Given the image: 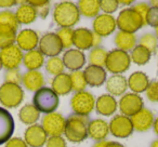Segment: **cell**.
<instances>
[{
  "instance_id": "obj_1",
  "label": "cell",
  "mask_w": 158,
  "mask_h": 147,
  "mask_svg": "<svg viewBox=\"0 0 158 147\" xmlns=\"http://www.w3.org/2000/svg\"><path fill=\"white\" fill-rule=\"evenodd\" d=\"M53 20L61 28H72L80 20L78 7L70 1L57 3L53 11Z\"/></svg>"
},
{
  "instance_id": "obj_2",
  "label": "cell",
  "mask_w": 158,
  "mask_h": 147,
  "mask_svg": "<svg viewBox=\"0 0 158 147\" xmlns=\"http://www.w3.org/2000/svg\"><path fill=\"white\" fill-rule=\"evenodd\" d=\"M88 117L72 115L66 119L64 135L69 142L81 143L88 137Z\"/></svg>"
},
{
  "instance_id": "obj_3",
  "label": "cell",
  "mask_w": 158,
  "mask_h": 147,
  "mask_svg": "<svg viewBox=\"0 0 158 147\" xmlns=\"http://www.w3.org/2000/svg\"><path fill=\"white\" fill-rule=\"evenodd\" d=\"M60 99L59 95L51 88H44L36 91L33 97V105L37 108L39 112L44 114H51L54 112L55 109L59 107Z\"/></svg>"
},
{
  "instance_id": "obj_4",
  "label": "cell",
  "mask_w": 158,
  "mask_h": 147,
  "mask_svg": "<svg viewBox=\"0 0 158 147\" xmlns=\"http://www.w3.org/2000/svg\"><path fill=\"white\" fill-rule=\"evenodd\" d=\"M116 24L120 31L134 34L144 27L146 23L132 8H126L119 12L116 18Z\"/></svg>"
},
{
  "instance_id": "obj_5",
  "label": "cell",
  "mask_w": 158,
  "mask_h": 147,
  "mask_svg": "<svg viewBox=\"0 0 158 147\" xmlns=\"http://www.w3.org/2000/svg\"><path fill=\"white\" fill-rule=\"evenodd\" d=\"M131 59L128 52L114 49L107 53L105 68L113 75H121L130 68Z\"/></svg>"
},
{
  "instance_id": "obj_6",
  "label": "cell",
  "mask_w": 158,
  "mask_h": 147,
  "mask_svg": "<svg viewBox=\"0 0 158 147\" xmlns=\"http://www.w3.org/2000/svg\"><path fill=\"white\" fill-rule=\"evenodd\" d=\"M24 100V91L19 84L5 82L0 86V103L6 108H15Z\"/></svg>"
},
{
  "instance_id": "obj_7",
  "label": "cell",
  "mask_w": 158,
  "mask_h": 147,
  "mask_svg": "<svg viewBox=\"0 0 158 147\" xmlns=\"http://www.w3.org/2000/svg\"><path fill=\"white\" fill-rule=\"evenodd\" d=\"M70 107L75 115L88 117L95 108V97L88 91L77 92L70 99Z\"/></svg>"
},
{
  "instance_id": "obj_8",
  "label": "cell",
  "mask_w": 158,
  "mask_h": 147,
  "mask_svg": "<svg viewBox=\"0 0 158 147\" xmlns=\"http://www.w3.org/2000/svg\"><path fill=\"white\" fill-rule=\"evenodd\" d=\"M118 106L121 115L130 118L144 108V102L142 97L136 93H125L119 100Z\"/></svg>"
},
{
  "instance_id": "obj_9",
  "label": "cell",
  "mask_w": 158,
  "mask_h": 147,
  "mask_svg": "<svg viewBox=\"0 0 158 147\" xmlns=\"http://www.w3.org/2000/svg\"><path fill=\"white\" fill-rule=\"evenodd\" d=\"M66 119L59 112H51L44 115L42 118L41 127L46 131L47 135L50 136H61L64 134Z\"/></svg>"
},
{
  "instance_id": "obj_10",
  "label": "cell",
  "mask_w": 158,
  "mask_h": 147,
  "mask_svg": "<svg viewBox=\"0 0 158 147\" xmlns=\"http://www.w3.org/2000/svg\"><path fill=\"white\" fill-rule=\"evenodd\" d=\"M38 47H39L38 50L42 53V55L48 57H55L63 51L61 40L55 33L44 34L40 38Z\"/></svg>"
},
{
  "instance_id": "obj_11",
  "label": "cell",
  "mask_w": 158,
  "mask_h": 147,
  "mask_svg": "<svg viewBox=\"0 0 158 147\" xmlns=\"http://www.w3.org/2000/svg\"><path fill=\"white\" fill-rule=\"evenodd\" d=\"M110 125V132L118 138H127L133 133V125L131 119L123 115H116L112 118Z\"/></svg>"
},
{
  "instance_id": "obj_12",
  "label": "cell",
  "mask_w": 158,
  "mask_h": 147,
  "mask_svg": "<svg viewBox=\"0 0 158 147\" xmlns=\"http://www.w3.org/2000/svg\"><path fill=\"white\" fill-rule=\"evenodd\" d=\"M23 51L16 44H12L0 50V59L2 62V66L7 70L19 68L21 63H23Z\"/></svg>"
},
{
  "instance_id": "obj_13",
  "label": "cell",
  "mask_w": 158,
  "mask_h": 147,
  "mask_svg": "<svg viewBox=\"0 0 158 147\" xmlns=\"http://www.w3.org/2000/svg\"><path fill=\"white\" fill-rule=\"evenodd\" d=\"M93 33L100 37H107L112 35L117 27L116 18L110 14H99L92 23Z\"/></svg>"
},
{
  "instance_id": "obj_14",
  "label": "cell",
  "mask_w": 158,
  "mask_h": 147,
  "mask_svg": "<svg viewBox=\"0 0 158 147\" xmlns=\"http://www.w3.org/2000/svg\"><path fill=\"white\" fill-rule=\"evenodd\" d=\"M48 135L40 125H29L24 133V141L29 147H42L46 145Z\"/></svg>"
},
{
  "instance_id": "obj_15",
  "label": "cell",
  "mask_w": 158,
  "mask_h": 147,
  "mask_svg": "<svg viewBox=\"0 0 158 147\" xmlns=\"http://www.w3.org/2000/svg\"><path fill=\"white\" fill-rule=\"evenodd\" d=\"M39 35L37 34V31H35L34 29H23L20 33L16 35V46L21 49L22 51H31L35 50L37 48V46L39 44Z\"/></svg>"
},
{
  "instance_id": "obj_16",
  "label": "cell",
  "mask_w": 158,
  "mask_h": 147,
  "mask_svg": "<svg viewBox=\"0 0 158 147\" xmlns=\"http://www.w3.org/2000/svg\"><path fill=\"white\" fill-rule=\"evenodd\" d=\"M65 68L69 69L70 71H78L86 64V55L82 51L77 49H69L65 51L62 57Z\"/></svg>"
},
{
  "instance_id": "obj_17",
  "label": "cell",
  "mask_w": 158,
  "mask_h": 147,
  "mask_svg": "<svg viewBox=\"0 0 158 147\" xmlns=\"http://www.w3.org/2000/svg\"><path fill=\"white\" fill-rule=\"evenodd\" d=\"M14 119L8 109L0 107V145L6 144L14 132Z\"/></svg>"
},
{
  "instance_id": "obj_18",
  "label": "cell",
  "mask_w": 158,
  "mask_h": 147,
  "mask_svg": "<svg viewBox=\"0 0 158 147\" xmlns=\"http://www.w3.org/2000/svg\"><path fill=\"white\" fill-rule=\"evenodd\" d=\"M131 119L132 125H133V130L138 132H146L153 127L154 121H155V117L154 114L147 108H143L135 115L130 117Z\"/></svg>"
},
{
  "instance_id": "obj_19",
  "label": "cell",
  "mask_w": 158,
  "mask_h": 147,
  "mask_svg": "<svg viewBox=\"0 0 158 147\" xmlns=\"http://www.w3.org/2000/svg\"><path fill=\"white\" fill-rule=\"evenodd\" d=\"M84 75L86 78L87 84L92 88H98L104 84L107 80V74L103 67L89 65L85 68Z\"/></svg>"
},
{
  "instance_id": "obj_20",
  "label": "cell",
  "mask_w": 158,
  "mask_h": 147,
  "mask_svg": "<svg viewBox=\"0 0 158 147\" xmlns=\"http://www.w3.org/2000/svg\"><path fill=\"white\" fill-rule=\"evenodd\" d=\"M110 133V125L104 119H93L88 125V136L97 142L105 141Z\"/></svg>"
},
{
  "instance_id": "obj_21",
  "label": "cell",
  "mask_w": 158,
  "mask_h": 147,
  "mask_svg": "<svg viewBox=\"0 0 158 147\" xmlns=\"http://www.w3.org/2000/svg\"><path fill=\"white\" fill-rule=\"evenodd\" d=\"M77 50L85 51L93 48V31L85 27H79L74 31V43Z\"/></svg>"
},
{
  "instance_id": "obj_22",
  "label": "cell",
  "mask_w": 158,
  "mask_h": 147,
  "mask_svg": "<svg viewBox=\"0 0 158 147\" xmlns=\"http://www.w3.org/2000/svg\"><path fill=\"white\" fill-rule=\"evenodd\" d=\"M118 103L116 99L110 94H102L95 100V109L101 116H112L116 112Z\"/></svg>"
},
{
  "instance_id": "obj_23",
  "label": "cell",
  "mask_w": 158,
  "mask_h": 147,
  "mask_svg": "<svg viewBox=\"0 0 158 147\" xmlns=\"http://www.w3.org/2000/svg\"><path fill=\"white\" fill-rule=\"evenodd\" d=\"M106 90L112 96L123 95L128 89V80L123 75H112L105 82Z\"/></svg>"
},
{
  "instance_id": "obj_24",
  "label": "cell",
  "mask_w": 158,
  "mask_h": 147,
  "mask_svg": "<svg viewBox=\"0 0 158 147\" xmlns=\"http://www.w3.org/2000/svg\"><path fill=\"white\" fill-rule=\"evenodd\" d=\"M22 84L28 91L36 92L39 89L44 88V77L39 70H28L23 75Z\"/></svg>"
},
{
  "instance_id": "obj_25",
  "label": "cell",
  "mask_w": 158,
  "mask_h": 147,
  "mask_svg": "<svg viewBox=\"0 0 158 147\" xmlns=\"http://www.w3.org/2000/svg\"><path fill=\"white\" fill-rule=\"evenodd\" d=\"M128 80V88H130V90L133 93H142L145 92L149 84L148 77L146 76V74L143 71H135L133 74H131Z\"/></svg>"
},
{
  "instance_id": "obj_26",
  "label": "cell",
  "mask_w": 158,
  "mask_h": 147,
  "mask_svg": "<svg viewBox=\"0 0 158 147\" xmlns=\"http://www.w3.org/2000/svg\"><path fill=\"white\" fill-rule=\"evenodd\" d=\"M14 14H15L19 24H31V23L35 22V20L37 18V11L28 2L21 3V6L16 9V12Z\"/></svg>"
},
{
  "instance_id": "obj_27",
  "label": "cell",
  "mask_w": 158,
  "mask_h": 147,
  "mask_svg": "<svg viewBox=\"0 0 158 147\" xmlns=\"http://www.w3.org/2000/svg\"><path fill=\"white\" fill-rule=\"evenodd\" d=\"M51 86H52L51 89L57 95H67L73 91L69 74H66V72H63L59 76H55L51 81Z\"/></svg>"
},
{
  "instance_id": "obj_28",
  "label": "cell",
  "mask_w": 158,
  "mask_h": 147,
  "mask_svg": "<svg viewBox=\"0 0 158 147\" xmlns=\"http://www.w3.org/2000/svg\"><path fill=\"white\" fill-rule=\"evenodd\" d=\"M114 42L118 50L125 51V52H128L130 50L132 51L136 47V36L134 34L119 31L115 36Z\"/></svg>"
},
{
  "instance_id": "obj_29",
  "label": "cell",
  "mask_w": 158,
  "mask_h": 147,
  "mask_svg": "<svg viewBox=\"0 0 158 147\" xmlns=\"http://www.w3.org/2000/svg\"><path fill=\"white\" fill-rule=\"evenodd\" d=\"M23 64L28 70H38L44 64V56L38 49L28 51L24 54Z\"/></svg>"
},
{
  "instance_id": "obj_30",
  "label": "cell",
  "mask_w": 158,
  "mask_h": 147,
  "mask_svg": "<svg viewBox=\"0 0 158 147\" xmlns=\"http://www.w3.org/2000/svg\"><path fill=\"white\" fill-rule=\"evenodd\" d=\"M79 13L85 18H97L100 14V1L99 0H80L77 3Z\"/></svg>"
},
{
  "instance_id": "obj_31",
  "label": "cell",
  "mask_w": 158,
  "mask_h": 147,
  "mask_svg": "<svg viewBox=\"0 0 158 147\" xmlns=\"http://www.w3.org/2000/svg\"><path fill=\"white\" fill-rule=\"evenodd\" d=\"M19 118L24 125H36L40 118V112L33 104H26L19 112Z\"/></svg>"
},
{
  "instance_id": "obj_32",
  "label": "cell",
  "mask_w": 158,
  "mask_h": 147,
  "mask_svg": "<svg viewBox=\"0 0 158 147\" xmlns=\"http://www.w3.org/2000/svg\"><path fill=\"white\" fill-rule=\"evenodd\" d=\"M152 57V53L147 49L142 46H136L130 54V59L136 65H145L149 62Z\"/></svg>"
},
{
  "instance_id": "obj_33",
  "label": "cell",
  "mask_w": 158,
  "mask_h": 147,
  "mask_svg": "<svg viewBox=\"0 0 158 147\" xmlns=\"http://www.w3.org/2000/svg\"><path fill=\"white\" fill-rule=\"evenodd\" d=\"M16 40V31L11 27L0 25V50L14 44Z\"/></svg>"
},
{
  "instance_id": "obj_34",
  "label": "cell",
  "mask_w": 158,
  "mask_h": 147,
  "mask_svg": "<svg viewBox=\"0 0 158 147\" xmlns=\"http://www.w3.org/2000/svg\"><path fill=\"white\" fill-rule=\"evenodd\" d=\"M107 53L104 49L100 48H92L88 55V61L89 65L93 66H99V67H103L105 66L106 59H107Z\"/></svg>"
},
{
  "instance_id": "obj_35",
  "label": "cell",
  "mask_w": 158,
  "mask_h": 147,
  "mask_svg": "<svg viewBox=\"0 0 158 147\" xmlns=\"http://www.w3.org/2000/svg\"><path fill=\"white\" fill-rule=\"evenodd\" d=\"M70 77V84H72V90L75 92H81V91H86L87 88V81L85 78L84 71L78 70V71H72L69 74Z\"/></svg>"
},
{
  "instance_id": "obj_36",
  "label": "cell",
  "mask_w": 158,
  "mask_h": 147,
  "mask_svg": "<svg viewBox=\"0 0 158 147\" xmlns=\"http://www.w3.org/2000/svg\"><path fill=\"white\" fill-rule=\"evenodd\" d=\"M65 66H64L63 59L59 56L49 57V59L46 63V70L52 76H59L64 72Z\"/></svg>"
},
{
  "instance_id": "obj_37",
  "label": "cell",
  "mask_w": 158,
  "mask_h": 147,
  "mask_svg": "<svg viewBox=\"0 0 158 147\" xmlns=\"http://www.w3.org/2000/svg\"><path fill=\"white\" fill-rule=\"evenodd\" d=\"M57 37L61 40L63 49L69 50L74 43V29L73 28H60L56 33Z\"/></svg>"
},
{
  "instance_id": "obj_38",
  "label": "cell",
  "mask_w": 158,
  "mask_h": 147,
  "mask_svg": "<svg viewBox=\"0 0 158 147\" xmlns=\"http://www.w3.org/2000/svg\"><path fill=\"white\" fill-rule=\"evenodd\" d=\"M0 25L3 26L11 27L12 29H14L15 31H18L19 29V22L15 18V14L11 11H1L0 12Z\"/></svg>"
},
{
  "instance_id": "obj_39",
  "label": "cell",
  "mask_w": 158,
  "mask_h": 147,
  "mask_svg": "<svg viewBox=\"0 0 158 147\" xmlns=\"http://www.w3.org/2000/svg\"><path fill=\"white\" fill-rule=\"evenodd\" d=\"M140 46L144 47L145 49L149 51L151 53L156 52L158 48V39L157 36L151 33H146L140 38Z\"/></svg>"
},
{
  "instance_id": "obj_40",
  "label": "cell",
  "mask_w": 158,
  "mask_h": 147,
  "mask_svg": "<svg viewBox=\"0 0 158 147\" xmlns=\"http://www.w3.org/2000/svg\"><path fill=\"white\" fill-rule=\"evenodd\" d=\"M119 7L118 0H101L100 1V9L104 12V14H110L117 11Z\"/></svg>"
},
{
  "instance_id": "obj_41",
  "label": "cell",
  "mask_w": 158,
  "mask_h": 147,
  "mask_svg": "<svg viewBox=\"0 0 158 147\" xmlns=\"http://www.w3.org/2000/svg\"><path fill=\"white\" fill-rule=\"evenodd\" d=\"M22 78H23V75H21L19 68H16V69H10V70H7V72H6L5 82L19 84V86H20V84H22Z\"/></svg>"
},
{
  "instance_id": "obj_42",
  "label": "cell",
  "mask_w": 158,
  "mask_h": 147,
  "mask_svg": "<svg viewBox=\"0 0 158 147\" xmlns=\"http://www.w3.org/2000/svg\"><path fill=\"white\" fill-rule=\"evenodd\" d=\"M146 96L151 102L158 103V81H153L148 84L146 91Z\"/></svg>"
},
{
  "instance_id": "obj_43",
  "label": "cell",
  "mask_w": 158,
  "mask_h": 147,
  "mask_svg": "<svg viewBox=\"0 0 158 147\" xmlns=\"http://www.w3.org/2000/svg\"><path fill=\"white\" fill-rule=\"evenodd\" d=\"M145 21H146V25H149L154 28L158 27V9L153 7L149 8Z\"/></svg>"
},
{
  "instance_id": "obj_44",
  "label": "cell",
  "mask_w": 158,
  "mask_h": 147,
  "mask_svg": "<svg viewBox=\"0 0 158 147\" xmlns=\"http://www.w3.org/2000/svg\"><path fill=\"white\" fill-rule=\"evenodd\" d=\"M46 147H66V140L62 136H50L47 140Z\"/></svg>"
},
{
  "instance_id": "obj_45",
  "label": "cell",
  "mask_w": 158,
  "mask_h": 147,
  "mask_svg": "<svg viewBox=\"0 0 158 147\" xmlns=\"http://www.w3.org/2000/svg\"><path fill=\"white\" fill-rule=\"evenodd\" d=\"M149 8L151 7H149L146 2H140V3H138V5L134 6V7H132V9H133L134 11L143 18V20H144L145 23H146L145 20H146V15H147V12H148Z\"/></svg>"
},
{
  "instance_id": "obj_46",
  "label": "cell",
  "mask_w": 158,
  "mask_h": 147,
  "mask_svg": "<svg viewBox=\"0 0 158 147\" xmlns=\"http://www.w3.org/2000/svg\"><path fill=\"white\" fill-rule=\"evenodd\" d=\"M6 147H28L25 141L21 137H11L7 143Z\"/></svg>"
},
{
  "instance_id": "obj_47",
  "label": "cell",
  "mask_w": 158,
  "mask_h": 147,
  "mask_svg": "<svg viewBox=\"0 0 158 147\" xmlns=\"http://www.w3.org/2000/svg\"><path fill=\"white\" fill-rule=\"evenodd\" d=\"M36 11H37V16H40L41 18H46L49 14V11H50V5L38 8V9H36Z\"/></svg>"
},
{
  "instance_id": "obj_48",
  "label": "cell",
  "mask_w": 158,
  "mask_h": 147,
  "mask_svg": "<svg viewBox=\"0 0 158 147\" xmlns=\"http://www.w3.org/2000/svg\"><path fill=\"white\" fill-rule=\"evenodd\" d=\"M27 2L29 3L31 6H33L35 9H38V8H41V7H44V6H49L50 5V2L49 1H47V0H39V1H36V0H31V1H27Z\"/></svg>"
},
{
  "instance_id": "obj_49",
  "label": "cell",
  "mask_w": 158,
  "mask_h": 147,
  "mask_svg": "<svg viewBox=\"0 0 158 147\" xmlns=\"http://www.w3.org/2000/svg\"><path fill=\"white\" fill-rule=\"evenodd\" d=\"M18 3L19 2L15 0H0V8H11Z\"/></svg>"
},
{
  "instance_id": "obj_50",
  "label": "cell",
  "mask_w": 158,
  "mask_h": 147,
  "mask_svg": "<svg viewBox=\"0 0 158 147\" xmlns=\"http://www.w3.org/2000/svg\"><path fill=\"white\" fill-rule=\"evenodd\" d=\"M104 147H125V146L118 142H114V141H106Z\"/></svg>"
},
{
  "instance_id": "obj_51",
  "label": "cell",
  "mask_w": 158,
  "mask_h": 147,
  "mask_svg": "<svg viewBox=\"0 0 158 147\" xmlns=\"http://www.w3.org/2000/svg\"><path fill=\"white\" fill-rule=\"evenodd\" d=\"M101 42H102V37H100L99 35L93 33V48H98Z\"/></svg>"
},
{
  "instance_id": "obj_52",
  "label": "cell",
  "mask_w": 158,
  "mask_h": 147,
  "mask_svg": "<svg viewBox=\"0 0 158 147\" xmlns=\"http://www.w3.org/2000/svg\"><path fill=\"white\" fill-rule=\"evenodd\" d=\"M118 3L119 6H130L133 3L132 0H129V1H123V0H118Z\"/></svg>"
},
{
  "instance_id": "obj_53",
  "label": "cell",
  "mask_w": 158,
  "mask_h": 147,
  "mask_svg": "<svg viewBox=\"0 0 158 147\" xmlns=\"http://www.w3.org/2000/svg\"><path fill=\"white\" fill-rule=\"evenodd\" d=\"M105 143H106V141H101V142H97L94 145H93L92 147H104Z\"/></svg>"
},
{
  "instance_id": "obj_54",
  "label": "cell",
  "mask_w": 158,
  "mask_h": 147,
  "mask_svg": "<svg viewBox=\"0 0 158 147\" xmlns=\"http://www.w3.org/2000/svg\"><path fill=\"white\" fill-rule=\"evenodd\" d=\"M153 128H154V131H155V133L158 135V118L156 119L155 121H154V125H153Z\"/></svg>"
},
{
  "instance_id": "obj_55",
  "label": "cell",
  "mask_w": 158,
  "mask_h": 147,
  "mask_svg": "<svg viewBox=\"0 0 158 147\" xmlns=\"http://www.w3.org/2000/svg\"><path fill=\"white\" fill-rule=\"evenodd\" d=\"M151 5L153 8H156V9H158V0H153V1H151Z\"/></svg>"
},
{
  "instance_id": "obj_56",
  "label": "cell",
  "mask_w": 158,
  "mask_h": 147,
  "mask_svg": "<svg viewBox=\"0 0 158 147\" xmlns=\"http://www.w3.org/2000/svg\"><path fill=\"white\" fill-rule=\"evenodd\" d=\"M151 147H158V140L154 141V142L151 144Z\"/></svg>"
},
{
  "instance_id": "obj_57",
  "label": "cell",
  "mask_w": 158,
  "mask_h": 147,
  "mask_svg": "<svg viewBox=\"0 0 158 147\" xmlns=\"http://www.w3.org/2000/svg\"><path fill=\"white\" fill-rule=\"evenodd\" d=\"M3 68V66H2V62H1V59H0V70L2 69Z\"/></svg>"
},
{
  "instance_id": "obj_58",
  "label": "cell",
  "mask_w": 158,
  "mask_h": 147,
  "mask_svg": "<svg viewBox=\"0 0 158 147\" xmlns=\"http://www.w3.org/2000/svg\"><path fill=\"white\" fill-rule=\"evenodd\" d=\"M155 31H156V35H158V27H156L155 28Z\"/></svg>"
},
{
  "instance_id": "obj_59",
  "label": "cell",
  "mask_w": 158,
  "mask_h": 147,
  "mask_svg": "<svg viewBox=\"0 0 158 147\" xmlns=\"http://www.w3.org/2000/svg\"><path fill=\"white\" fill-rule=\"evenodd\" d=\"M156 36H157V39H158V35H156Z\"/></svg>"
}]
</instances>
